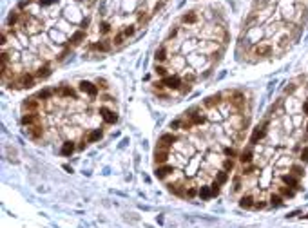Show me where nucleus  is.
I'll list each match as a JSON object with an SVG mask.
<instances>
[{
    "mask_svg": "<svg viewBox=\"0 0 308 228\" xmlns=\"http://www.w3.org/2000/svg\"><path fill=\"white\" fill-rule=\"evenodd\" d=\"M183 22H185V24H194V22L197 20V16H196V13H187V15H183V18H181Z\"/></svg>",
    "mask_w": 308,
    "mask_h": 228,
    "instance_id": "7ed1b4c3",
    "label": "nucleus"
},
{
    "mask_svg": "<svg viewBox=\"0 0 308 228\" xmlns=\"http://www.w3.org/2000/svg\"><path fill=\"white\" fill-rule=\"evenodd\" d=\"M241 93L214 94L170 123L154 152L156 176L183 197H210L219 192L237 156L248 123Z\"/></svg>",
    "mask_w": 308,
    "mask_h": 228,
    "instance_id": "f257e3e1",
    "label": "nucleus"
},
{
    "mask_svg": "<svg viewBox=\"0 0 308 228\" xmlns=\"http://www.w3.org/2000/svg\"><path fill=\"white\" fill-rule=\"evenodd\" d=\"M18 18H20V15H18L16 11H11V13H9V16H7V26H9V27H13L16 22H18Z\"/></svg>",
    "mask_w": 308,
    "mask_h": 228,
    "instance_id": "f03ea898",
    "label": "nucleus"
}]
</instances>
